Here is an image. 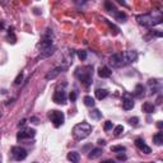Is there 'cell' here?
I'll list each match as a JSON object with an SVG mask.
<instances>
[{"instance_id": "5", "label": "cell", "mask_w": 163, "mask_h": 163, "mask_svg": "<svg viewBox=\"0 0 163 163\" xmlns=\"http://www.w3.org/2000/svg\"><path fill=\"white\" fill-rule=\"evenodd\" d=\"M121 57H122L124 65H125V64H131V63H134V61H137L138 52L135 51V50H129V51H125L124 54H121Z\"/></svg>"}, {"instance_id": "25", "label": "cell", "mask_w": 163, "mask_h": 163, "mask_svg": "<svg viewBox=\"0 0 163 163\" xmlns=\"http://www.w3.org/2000/svg\"><path fill=\"white\" fill-rule=\"evenodd\" d=\"M126 148L125 147H122V145H114V147H111V152H125Z\"/></svg>"}, {"instance_id": "8", "label": "cell", "mask_w": 163, "mask_h": 163, "mask_svg": "<svg viewBox=\"0 0 163 163\" xmlns=\"http://www.w3.org/2000/svg\"><path fill=\"white\" fill-rule=\"evenodd\" d=\"M110 65L112 68H120L122 66L124 63H122V57H121V54H114V55L110 56Z\"/></svg>"}, {"instance_id": "31", "label": "cell", "mask_w": 163, "mask_h": 163, "mask_svg": "<svg viewBox=\"0 0 163 163\" xmlns=\"http://www.w3.org/2000/svg\"><path fill=\"white\" fill-rule=\"evenodd\" d=\"M112 126H114V124H112L111 121H106V122H104V130H106V131L111 130Z\"/></svg>"}, {"instance_id": "2", "label": "cell", "mask_w": 163, "mask_h": 163, "mask_svg": "<svg viewBox=\"0 0 163 163\" xmlns=\"http://www.w3.org/2000/svg\"><path fill=\"white\" fill-rule=\"evenodd\" d=\"M75 76L83 83V85L89 87L93 82V68L91 66V65H85V66L76 68Z\"/></svg>"}, {"instance_id": "3", "label": "cell", "mask_w": 163, "mask_h": 163, "mask_svg": "<svg viewBox=\"0 0 163 163\" xmlns=\"http://www.w3.org/2000/svg\"><path fill=\"white\" fill-rule=\"evenodd\" d=\"M92 130H93V126L91 124L83 121L80 124H76L74 126V129H73V137H74L76 140H83V139L89 137Z\"/></svg>"}, {"instance_id": "33", "label": "cell", "mask_w": 163, "mask_h": 163, "mask_svg": "<svg viewBox=\"0 0 163 163\" xmlns=\"http://www.w3.org/2000/svg\"><path fill=\"white\" fill-rule=\"evenodd\" d=\"M117 159H120V161H125V159H126V156H125V154H119V156H117Z\"/></svg>"}, {"instance_id": "22", "label": "cell", "mask_w": 163, "mask_h": 163, "mask_svg": "<svg viewBox=\"0 0 163 163\" xmlns=\"http://www.w3.org/2000/svg\"><path fill=\"white\" fill-rule=\"evenodd\" d=\"M84 104L85 106H88V107H93L94 106V98H93V97H91V96H85L84 97Z\"/></svg>"}, {"instance_id": "30", "label": "cell", "mask_w": 163, "mask_h": 163, "mask_svg": "<svg viewBox=\"0 0 163 163\" xmlns=\"http://www.w3.org/2000/svg\"><path fill=\"white\" fill-rule=\"evenodd\" d=\"M138 122H139V119L138 117H130L129 119V124H130V125H138Z\"/></svg>"}, {"instance_id": "16", "label": "cell", "mask_w": 163, "mask_h": 163, "mask_svg": "<svg viewBox=\"0 0 163 163\" xmlns=\"http://www.w3.org/2000/svg\"><path fill=\"white\" fill-rule=\"evenodd\" d=\"M98 75L101 76V78H110L111 76V70L110 68L107 66H101L98 69Z\"/></svg>"}, {"instance_id": "21", "label": "cell", "mask_w": 163, "mask_h": 163, "mask_svg": "<svg viewBox=\"0 0 163 163\" xmlns=\"http://www.w3.org/2000/svg\"><path fill=\"white\" fill-rule=\"evenodd\" d=\"M51 46H52V40H44L37 45V47H41V50H44V49L51 47Z\"/></svg>"}, {"instance_id": "36", "label": "cell", "mask_w": 163, "mask_h": 163, "mask_svg": "<svg viewBox=\"0 0 163 163\" xmlns=\"http://www.w3.org/2000/svg\"><path fill=\"white\" fill-rule=\"evenodd\" d=\"M157 126H158V127H159V129H161V127L163 126V124H162V121H158V124H157Z\"/></svg>"}, {"instance_id": "15", "label": "cell", "mask_w": 163, "mask_h": 163, "mask_svg": "<svg viewBox=\"0 0 163 163\" xmlns=\"http://www.w3.org/2000/svg\"><path fill=\"white\" fill-rule=\"evenodd\" d=\"M144 92H145V88L143 84H138L137 87H135V91L133 92L134 97H137V98H142L143 96H144Z\"/></svg>"}, {"instance_id": "1", "label": "cell", "mask_w": 163, "mask_h": 163, "mask_svg": "<svg viewBox=\"0 0 163 163\" xmlns=\"http://www.w3.org/2000/svg\"><path fill=\"white\" fill-rule=\"evenodd\" d=\"M137 21L140 26L144 27H156L161 24L163 22V14L161 10H154L153 13H147V14H140L137 17Z\"/></svg>"}, {"instance_id": "10", "label": "cell", "mask_w": 163, "mask_h": 163, "mask_svg": "<svg viewBox=\"0 0 163 163\" xmlns=\"http://www.w3.org/2000/svg\"><path fill=\"white\" fill-rule=\"evenodd\" d=\"M135 145H137L138 148L140 149L143 153H145V154H149V153H152V149H150L149 147L145 144V142L143 140L142 138H138L137 140H135Z\"/></svg>"}, {"instance_id": "38", "label": "cell", "mask_w": 163, "mask_h": 163, "mask_svg": "<svg viewBox=\"0 0 163 163\" xmlns=\"http://www.w3.org/2000/svg\"><path fill=\"white\" fill-rule=\"evenodd\" d=\"M102 163H114L112 161H104V162H102Z\"/></svg>"}, {"instance_id": "35", "label": "cell", "mask_w": 163, "mask_h": 163, "mask_svg": "<svg viewBox=\"0 0 163 163\" xmlns=\"http://www.w3.org/2000/svg\"><path fill=\"white\" fill-rule=\"evenodd\" d=\"M98 144H101V145H104V144H106V142H104V140H102V139H99V140H98Z\"/></svg>"}, {"instance_id": "37", "label": "cell", "mask_w": 163, "mask_h": 163, "mask_svg": "<svg viewBox=\"0 0 163 163\" xmlns=\"http://www.w3.org/2000/svg\"><path fill=\"white\" fill-rule=\"evenodd\" d=\"M31 121H34V124H38V122H37L38 120H37L36 117H32V119H31Z\"/></svg>"}, {"instance_id": "27", "label": "cell", "mask_w": 163, "mask_h": 163, "mask_svg": "<svg viewBox=\"0 0 163 163\" xmlns=\"http://www.w3.org/2000/svg\"><path fill=\"white\" fill-rule=\"evenodd\" d=\"M76 54H78V57L82 61H84L85 59H87V51H84V50H79Z\"/></svg>"}, {"instance_id": "41", "label": "cell", "mask_w": 163, "mask_h": 163, "mask_svg": "<svg viewBox=\"0 0 163 163\" xmlns=\"http://www.w3.org/2000/svg\"><path fill=\"white\" fill-rule=\"evenodd\" d=\"M0 116H1V114H0Z\"/></svg>"}, {"instance_id": "17", "label": "cell", "mask_w": 163, "mask_h": 163, "mask_svg": "<svg viewBox=\"0 0 163 163\" xmlns=\"http://www.w3.org/2000/svg\"><path fill=\"white\" fill-rule=\"evenodd\" d=\"M68 159L71 163H78L79 159H80V156H79L78 152H69L68 153Z\"/></svg>"}, {"instance_id": "6", "label": "cell", "mask_w": 163, "mask_h": 163, "mask_svg": "<svg viewBox=\"0 0 163 163\" xmlns=\"http://www.w3.org/2000/svg\"><path fill=\"white\" fill-rule=\"evenodd\" d=\"M27 150L24 148H21V147H13L11 148V156L15 161H23L27 158Z\"/></svg>"}, {"instance_id": "32", "label": "cell", "mask_w": 163, "mask_h": 163, "mask_svg": "<svg viewBox=\"0 0 163 163\" xmlns=\"http://www.w3.org/2000/svg\"><path fill=\"white\" fill-rule=\"evenodd\" d=\"M69 98H70L71 102H74V101L76 99V92H71L70 96H69Z\"/></svg>"}, {"instance_id": "24", "label": "cell", "mask_w": 163, "mask_h": 163, "mask_svg": "<svg viewBox=\"0 0 163 163\" xmlns=\"http://www.w3.org/2000/svg\"><path fill=\"white\" fill-rule=\"evenodd\" d=\"M89 116H91L92 119H94V120H98V119L102 117V112H101L99 110H97V108H94V110L89 114Z\"/></svg>"}, {"instance_id": "9", "label": "cell", "mask_w": 163, "mask_h": 163, "mask_svg": "<svg viewBox=\"0 0 163 163\" xmlns=\"http://www.w3.org/2000/svg\"><path fill=\"white\" fill-rule=\"evenodd\" d=\"M34 135H36V130L34 129H26V130L21 131V133H18L17 139L18 140H22V139H31V138H33Z\"/></svg>"}, {"instance_id": "26", "label": "cell", "mask_w": 163, "mask_h": 163, "mask_svg": "<svg viewBox=\"0 0 163 163\" xmlns=\"http://www.w3.org/2000/svg\"><path fill=\"white\" fill-rule=\"evenodd\" d=\"M104 8H106L108 11H114V13H115V10H116L115 5H114V4H112L111 1H106V3H104Z\"/></svg>"}, {"instance_id": "18", "label": "cell", "mask_w": 163, "mask_h": 163, "mask_svg": "<svg viewBox=\"0 0 163 163\" xmlns=\"http://www.w3.org/2000/svg\"><path fill=\"white\" fill-rule=\"evenodd\" d=\"M143 111L147 112V114H153L156 111V106L149 102H145V103H143Z\"/></svg>"}, {"instance_id": "11", "label": "cell", "mask_w": 163, "mask_h": 163, "mask_svg": "<svg viewBox=\"0 0 163 163\" xmlns=\"http://www.w3.org/2000/svg\"><path fill=\"white\" fill-rule=\"evenodd\" d=\"M65 69H66V66H57L55 69H52L51 71H49L47 74H46V79L50 80V79H55L57 75L60 74V73H63Z\"/></svg>"}, {"instance_id": "4", "label": "cell", "mask_w": 163, "mask_h": 163, "mask_svg": "<svg viewBox=\"0 0 163 163\" xmlns=\"http://www.w3.org/2000/svg\"><path fill=\"white\" fill-rule=\"evenodd\" d=\"M49 117L51 120V122H54V125L56 127L61 126L64 124V120H65V116L61 111H51L49 114Z\"/></svg>"}, {"instance_id": "14", "label": "cell", "mask_w": 163, "mask_h": 163, "mask_svg": "<svg viewBox=\"0 0 163 163\" xmlns=\"http://www.w3.org/2000/svg\"><path fill=\"white\" fill-rule=\"evenodd\" d=\"M102 154H103V150L101 148H93L91 152H89L88 158L89 159H97V158H99Z\"/></svg>"}, {"instance_id": "34", "label": "cell", "mask_w": 163, "mask_h": 163, "mask_svg": "<svg viewBox=\"0 0 163 163\" xmlns=\"http://www.w3.org/2000/svg\"><path fill=\"white\" fill-rule=\"evenodd\" d=\"M24 124H26V119H23V120H22V121H21V122H19V124H18V126H24Z\"/></svg>"}, {"instance_id": "13", "label": "cell", "mask_w": 163, "mask_h": 163, "mask_svg": "<svg viewBox=\"0 0 163 163\" xmlns=\"http://www.w3.org/2000/svg\"><path fill=\"white\" fill-rule=\"evenodd\" d=\"M55 51H56V47H54V46H51V47H47V49H44V50H41V54L38 55L37 59H46V57L51 56Z\"/></svg>"}, {"instance_id": "7", "label": "cell", "mask_w": 163, "mask_h": 163, "mask_svg": "<svg viewBox=\"0 0 163 163\" xmlns=\"http://www.w3.org/2000/svg\"><path fill=\"white\" fill-rule=\"evenodd\" d=\"M52 99H54V102H55V103L65 104V103H66V99H68L66 92L63 91V89H61V91H56L55 94H54V97H52Z\"/></svg>"}, {"instance_id": "39", "label": "cell", "mask_w": 163, "mask_h": 163, "mask_svg": "<svg viewBox=\"0 0 163 163\" xmlns=\"http://www.w3.org/2000/svg\"><path fill=\"white\" fill-rule=\"evenodd\" d=\"M0 28H3V23H0Z\"/></svg>"}, {"instance_id": "20", "label": "cell", "mask_w": 163, "mask_h": 163, "mask_svg": "<svg viewBox=\"0 0 163 163\" xmlns=\"http://www.w3.org/2000/svg\"><path fill=\"white\" fill-rule=\"evenodd\" d=\"M153 142L156 143L157 145H162L163 144V133H162V131H159V133H157L156 135H154Z\"/></svg>"}, {"instance_id": "28", "label": "cell", "mask_w": 163, "mask_h": 163, "mask_svg": "<svg viewBox=\"0 0 163 163\" xmlns=\"http://www.w3.org/2000/svg\"><path fill=\"white\" fill-rule=\"evenodd\" d=\"M23 76H24V75H23V73H19L18 76H17V78H15V80H14V84H15V85H19V84H21L22 82H23Z\"/></svg>"}, {"instance_id": "12", "label": "cell", "mask_w": 163, "mask_h": 163, "mask_svg": "<svg viewBox=\"0 0 163 163\" xmlns=\"http://www.w3.org/2000/svg\"><path fill=\"white\" fill-rule=\"evenodd\" d=\"M134 101L133 98H130L129 94H124V101H122V108L124 110H131V108L134 107Z\"/></svg>"}, {"instance_id": "29", "label": "cell", "mask_w": 163, "mask_h": 163, "mask_svg": "<svg viewBox=\"0 0 163 163\" xmlns=\"http://www.w3.org/2000/svg\"><path fill=\"white\" fill-rule=\"evenodd\" d=\"M124 131V126L122 125H117L115 127V130H114V133H115V135H120Z\"/></svg>"}, {"instance_id": "40", "label": "cell", "mask_w": 163, "mask_h": 163, "mask_svg": "<svg viewBox=\"0 0 163 163\" xmlns=\"http://www.w3.org/2000/svg\"><path fill=\"white\" fill-rule=\"evenodd\" d=\"M150 163H156V162H150Z\"/></svg>"}, {"instance_id": "23", "label": "cell", "mask_w": 163, "mask_h": 163, "mask_svg": "<svg viewBox=\"0 0 163 163\" xmlns=\"http://www.w3.org/2000/svg\"><path fill=\"white\" fill-rule=\"evenodd\" d=\"M115 18H116V21L117 22H126V15L122 13V11H115Z\"/></svg>"}, {"instance_id": "19", "label": "cell", "mask_w": 163, "mask_h": 163, "mask_svg": "<svg viewBox=\"0 0 163 163\" xmlns=\"http://www.w3.org/2000/svg\"><path fill=\"white\" fill-rule=\"evenodd\" d=\"M107 96H108L107 89H97V91H96V97H97V99H99V101L104 99Z\"/></svg>"}]
</instances>
